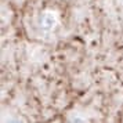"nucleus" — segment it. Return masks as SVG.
I'll use <instances>...</instances> for the list:
<instances>
[{
	"label": "nucleus",
	"instance_id": "obj_1",
	"mask_svg": "<svg viewBox=\"0 0 123 123\" xmlns=\"http://www.w3.org/2000/svg\"><path fill=\"white\" fill-rule=\"evenodd\" d=\"M40 25H42V28L44 31H50L55 25V17L53 14H50V12H46L40 18Z\"/></svg>",
	"mask_w": 123,
	"mask_h": 123
}]
</instances>
